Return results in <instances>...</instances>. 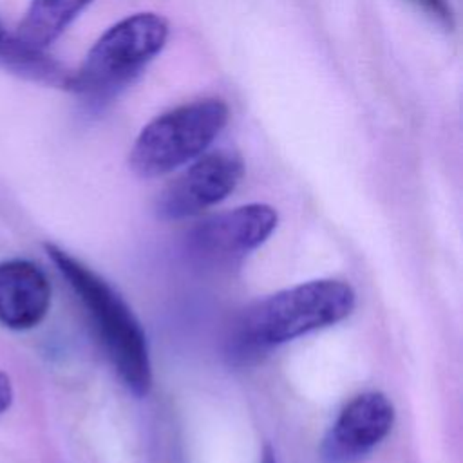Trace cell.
<instances>
[{
  "label": "cell",
  "instance_id": "cell-9",
  "mask_svg": "<svg viewBox=\"0 0 463 463\" xmlns=\"http://www.w3.org/2000/svg\"><path fill=\"white\" fill-rule=\"evenodd\" d=\"M94 0H29L14 36L36 51H47Z\"/></svg>",
  "mask_w": 463,
  "mask_h": 463
},
{
  "label": "cell",
  "instance_id": "cell-13",
  "mask_svg": "<svg viewBox=\"0 0 463 463\" xmlns=\"http://www.w3.org/2000/svg\"><path fill=\"white\" fill-rule=\"evenodd\" d=\"M260 463H277L275 454H273V450H271L269 445L264 447V450H262V461H260Z\"/></svg>",
  "mask_w": 463,
  "mask_h": 463
},
{
  "label": "cell",
  "instance_id": "cell-12",
  "mask_svg": "<svg viewBox=\"0 0 463 463\" xmlns=\"http://www.w3.org/2000/svg\"><path fill=\"white\" fill-rule=\"evenodd\" d=\"M14 398V389L11 383V378L0 371V414H4Z\"/></svg>",
  "mask_w": 463,
  "mask_h": 463
},
{
  "label": "cell",
  "instance_id": "cell-10",
  "mask_svg": "<svg viewBox=\"0 0 463 463\" xmlns=\"http://www.w3.org/2000/svg\"><path fill=\"white\" fill-rule=\"evenodd\" d=\"M0 69L13 76L67 89L71 72L47 51H36L20 42L13 31L0 24Z\"/></svg>",
  "mask_w": 463,
  "mask_h": 463
},
{
  "label": "cell",
  "instance_id": "cell-2",
  "mask_svg": "<svg viewBox=\"0 0 463 463\" xmlns=\"http://www.w3.org/2000/svg\"><path fill=\"white\" fill-rule=\"evenodd\" d=\"M45 251L90 317L98 338L125 387L145 396L152 387L146 335L121 295L94 269L56 244Z\"/></svg>",
  "mask_w": 463,
  "mask_h": 463
},
{
  "label": "cell",
  "instance_id": "cell-6",
  "mask_svg": "<svg viewBox=\"0 0 463 463\" xmlns=\"http://www.w3.org/2000/svg\"><path fill=\"white\" fill-rule=\"evenodd\" d=\"M242 174L244 163L232 150L201 154L161 192L156 204L157 215L163 219L195 215L226 199Z\"/></svg>",
  "mask_w": 463,
  "mask_h": 463
},
{
  "label": "cell",
  "instance_id": "cell-8",
  "mask_svg": "<svg viewBox=\"0 0 463 463\" xmlns=\"http://www.w3.org/2000/svg\"><path fill=\"white\" fill-rule=\"evenodd\" d=\"M51 282L27 259L0 260V326L11 331L36 327L51 307Z\"/></svg>",
  "mask_w": 463,
  "mask_h": 463
},
{
  "label": "cell",
  "instance_id": "cell-1",
  "mask_svg": "<svg viewBox=\"0 0 463 463\" xmlns=\"http://www.w3.org/2000/svg\"><path fill=\"white\" fill-rule=\"evenodd\" d=\"M354 302L353 288L333 279L277 291L239 315L226 342L228 358L237 365L253 364L289 340L344 320Z\"/></svg>",
  "mask_w": 463,
  "mask_h": 463
},
{
  "label": "cell",
  "instance_id": "cell-11",
  "mask_svg": "<svg viewBox=\"0 0 463 463\" xmlns=\"http://www.w3.org/2000/svg\"><path fill=\"white\" fill-rule=\"evenodd\" d=\"M416 5H420L427 14L436 18L441 25L452 29L454 27V11L449 4V0H412Z\"/></svg>",
  "mask_w": 463,
  "mask_h": 463
},
{
  "label": "cell",
  "instance_id": "cell-3",
  "mask_svg": "<svg viewBox=\"0 0 463 463\" xmlns=\"http://www.w3.org/2000/svg\"><path fill=\"white\" fill-rule=\"evenodd\" d=\"M168 22L157 13H136L110 25L89 49L67 89L90 110L114 99L163 51Z\"/></svg>",
  "mask_w": 463,
  "mask_h": 463
},
{
  "label": "cell",
  "instance_id": "cell-4",
  "mask_svg": "<svg viewBox=\"0 0 463 463\" xmlns=\"http://www.w3.org/2000/svg\"><path fill=\"white\" fill-rule=\"evenodd\" d=\"M230 118L219 98L194 99L177 105L143 127L128 156L139 177H159L194 161L219 137Z\"/></svg>",
  "mask_w": 463,
  "mask_h": 463
},
{
  "label": "cell",
  "instance_id": "cell-7",
  "mask_svg": "<svg viewBox=\"0 0 463 463\" xmlns=\"http://www.w3.org/2000/svg\"><path fill=\"white\" fill-rule=\"evenodd\" d=\"M394 407L382 392H364L353 398L338 414L322 443L329 463H351L373 450L391 430Z\"/></svg>",
  "mask_w": 463,
  "mask_h": 463
},
{
  "label": "cell",
  "instance_id": "cell-5",
  "mask_svg": "<svg viewBox=\"0 0 463 463\" xmlns=\"http://www.w3.org/2000/svg\"><path fill=\"white\" fill-rule=\"evenodd\" d=\"M275 208L251 203L212 215L186 237L188 251L203 264L228 266L257 250L277 228Z\"/></svg>",
  "mask_w": 463,
  "mask_h": 463
}]
</instances>
